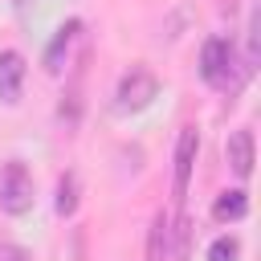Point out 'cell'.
Segmentation results:
<instances>
[{"instance_id":"obj_10","label":"cell","mask_w":261,"mask_h":261,"mask_svg":"<svg viewBox=\"0 0 261 261\" xmlns=\"http://www.w3.org/2000/svg\"><path fill=\"white\" fill-rule=\"evenodd\" d=\"M171 237H175V245H171V261H188V245H192V220H188V216H175V220H171Z\"/></svg>"},{"instance_id":"obj_12","label":"cell","mask_w":261,"mask_h":261,"mask_svg":"<svg viewBox=\"0 0 261 261\" xmlns=\"http://www.w3.org/2000/svg\"><path fill=\"white\" fill-rule=\"evenodd\" d=\"M237 253H241L237 237H216L208 245V261H237Z\"/></svg>"},{"instance_id":"obj_2","label":"cell","mask_w":261,"mask_h":261,"mask_svg":"<svg viewBox=\"0 0 261 261\" xmlns=\"http://www.w3.org/2000/svg\"><path fill=\"white\" fill-rule=\"evenodd\" d=\"M159 94V82H155V73L147 69V65H130L122 77H118V90H114V106L118 110H143V106H151V98Z\"/></svg>"},{"instance_id":"obj_13","label":"cell","mask_w":261,"mask_h":261,"mask_svg":"<svg viewBox=\"0 0 261 261\" xmlns=\"http://www.w3.org/2000/svg\"><path fill=\"white\" fill-rule=\"evenodd\" d=\"M0 257H4V261H29V253L16 249V245H0Z\"/></svg>"},{"instance_id":"obj_3","label":"cell","mask_w":261,"mask_h":261,"mask_svg":"<svg viewBox=\"0 0 261 261\" xmlns=\"http://www.w3.org/2000/svg\"><path fill=\"white\" fill-rule=\"evenodd\" d=\"M200 73H204V82L228 90V82H232V77H228V73H232V41L212 37V41L204 45V53H200Z\"/></svg>"},{"instance_id":"obj_1","label":"cell","mask_w":261,"mask_h":261,"mask_svg":"<svg viewBox=\"0 0 261 261\" xmlns=\"http://www.w3.org/2000/svg\"><path fill=\"white\" fill-rule=\"evenodd\" d=\"M0 208L12 212V216L33 208V175H29V167L20 159L4 163V171H0Z\"/></svg>"},{"instance_id":"obj_9","label":"cell","mask_w":261,"mask_h":261,"mask_svg":"<svg viewBox=\"0 0 261 261\" xmlns=\"http://www.w3.org/2000/svg\"><path fill=\"white\" fill-rule=\"evenodd\" d=\"M216 220H241L245 212H249V200H245V192L241 188H232V192H224L220 200H216Z\"/></svg>"},{"instance_id":"obj_8","label":"cell","mask_w":261,"mask_h":261,"mask_svg":"<svg viewBox=\"0 0 261 261\" xmlns=\"http://www.w3.org/2000/svg\"><path fill=\"white\" fill-rule=\"evenodd\" d=\"M167 241H171V216L167 212H155L151 237H147V261H163L167 257Z\"/></svg>"},{"instance_id":"obj_5","label":"cell","mask_w":261,"mask_h":261,"mask_svg":"<svg viewBox=\"0 0 261 261\" xmlns=\"http://www.w3.org/2000/svg\"><path fill=\"white\" fill-rule=\"evenodd\" d=\"M77 37H82V20H65V24L57 29V37H53L49 49H45V69H49V73H61V69H65L69 49L77 45Z\"/></svg>"},{"instance_id":"obj_11","label":"cell","mask_w":261,"mask_h":261,"mask_svg":"<svg viewBox=\"0 0 261 261\" xmlns=\"http://www.w3.org/2000/svg\"><path fill=\"white\" fill-rule=\"evenodd\" d=\"M73 208H77V175L69 171V175L57 184V212H61V216H69Z\"/></svg>"},{"instance_id":"obj_4","label":"cell","mask_w":261,"mask_h":261,"mask_svg":"<svg viewBox=\"0 0 261 261\" xmlns=\"http://www.w3.org/2000/svg\"><path fill=\"white\" fill-rule=\"evenodd\" d=\"M196 151H200V139H196V126H184L179 130V143H175V175H171V196L184 204L188 196V179H192V167H196Z\"/></svg>"},{"instance_id":"obj_7","label":"cell","mask_w":261,"mask_h":261,"mask_svg":"<svg viewBox=\"0 0 261 261\" xmlns=\"http://www.w3.org/2000/svg\"><path fill=\"white\" fill-rule=\"evenodd\" d=\"M228 167L241 175V179H249L253 175V130H237V135H228Z\"/></svg>"},{"instance_id":"obj_6","label":"cell","mask_w":261,"mask_h":261,"mask_svg":"<svg viewBox=\"0 0 261 261\" xmlns=\"http://www.w3.org/2000/svg\"><path fill=\"white\" fill-rule=\"evenodd\" d=\"M20 86H24V57L16 49H4L0 53V98L4 102H16L20 98Z\"/></svg>"}]
</instances>
